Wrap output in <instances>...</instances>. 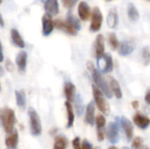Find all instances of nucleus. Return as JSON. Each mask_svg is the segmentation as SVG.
I'll return each instance as SVG.
<instances>
[{
    "label": "nucleus",
    "instance_id": "obj_15",
    "mask_svg": "<svg viewBox=\"0 0 150 149\" xmlns=\"http://www.w3.org/2000/svg\"><path fill=\"white\" fill-rule=\"evenodd\" d=\"M27 63V53L25 51H21L18 54L16 57V64L18 66V71L23 74L25 71Z\"/></svg>",
    "mask_w": 150,
    "mask_h": 149
},
{
    "label": "nucleus",
    "instance_id": "obj_21",
    "mask_svg": "<svg viewBox=\"0 0 150 149\" xmlns=\"http://www.w3.org/2000/svg\"><path fill=\"white\" fill-rule=\"evenodd\" d=\"M11 37L12 43L16 47H18L19 48H24L25 47V41L22 39L20 33L18 32V31L17 29H14V28L11 29Z\"/></svg>",
    "mask_w": 150,
    "mask_h": 149
},
{
    "label": "nucleus",
    "instance_id": "obj_48",
    "mask_svg": "<svg viewBox=\"0 0 150 149\" xmlns=\"http://www.w3.org/2000/svg\"><path fill=\"white\" fill-rule=\"evenodd\" d=\"M0 91H1V84H0Z\"/></svg>",
    "mask_w": 150,
    "mask_h": 149
},
{
    "label": "nucleus",
    "instance_id": "obj_22",
    "mask_svg": "<svg viewBox=\"0 0 150 149\" xmlns=\"http://www.w3.org/2000/svg\"><path fill=\"white\" fill-rule=\"evenodd\" d=\"M95 52L97 57H99L105 53V38L102 34H98L96 38Z\"/></svg>",
    "mask_w": 150,
    "mask_h": 149
},
{
    "label": "nucleus",
    "instance_id": "obj_17",
    "mask_svg": "<svg viewBox=\"0 0 150 149\" xmlns=\"http://www.w3.org/2000/svg\"><path fill=\"white\" fill-rule=\"evenodd\" d=\"M78 15L79 18L85 21L90 18L91 16V8L90 5L86 2H81L78 5Z\"/></svg>",
    "mask_w": 150,
    "mask_h": 149
},
{
    "label": "nucleus",
    "instance_id": "obj_44",
    "mask_svg": "<svg viewBox=\"0 0 150 149\" xmlns=\"http://www.w3.org/2000/svg\"><path fill=\"white\" fill-rule=\"evenodd\" d=\"M108 149H118L117 148H115V147H111V148H109Z\"/></svg>",
    "mask_w": 150,
    "mask_h": 149
},
{
    "label": "nucleus",
    "instance_id": "obj_51",
    "mask_svg": "<svg viewBox=\"0 0 150 149\" xmlns=\"http://www.w3.org/2000/svg\"><path fill=\"white\" fill-rule=\"evenodd\" d=\"M146 149H149V148H146Z\"/></svg>",
    "mask_w": 150,
    "mask_h": 149
},
{
    "label": "nucleus",
    "instance_id": "obj_19",
    "mask_svg": "<svg viewBox=\"0 0 150 149\" xmlns=\"http://www.w3.org/2000/svg\"><path fill=\"white\" fill-rule=\"evenodd\" d=\"M94 114H95V105H94V102L91 101L87 105L86 112H85V122L87 124L91 126L94 125V121H95Z\"/></svg>",
    "mask_w": 150,
    "mask_h": 149
},
{
    "label": "nucleus",
    "instance_id": "obj_14",
    "mask_svg": "<svg viewBox=\"0 0 150 149\" xmlns=\"http://www.w3.org/2000/svg\"><path fill=\"white\" fill-rule=\"evenodd\" d=\"M133 120H134V123L138 127H140L141 129H143V130L147 129L150 124L149 119L147 116H145V115H143V114H142L140 112H137V113L134 114Z\"/></svg>",
    "mask_w": 150,
    "mask_h": 149
},
{
    "label": "nucleus",
    "instance_id": "obj_8",
    "mask_svg": "<svg viewBox=\"0 0 150 149\" xmlns=\"http://www.w3.org/2000/svg\"><path fill=\"white\" fill-rule=\"evenodd\" d=\"M54 22L51 18V16L45 14L42 17V34L45 37L49 36L54 30Z\"/></svg>",
    "mask_w": 150,
    "mask_h": 149
},
{
    "label": "nucleus",
    "instance_id": "obj_38",
    "mask_svg": "<svg viewBox=\"0 0 150 149\" xmlns=\"http://www.w3.org/2000/svg\"><path fill=\"white\" fill-rule=\"evenodd\" d=\"M4 60V54H3V47H2V44H1V41H0V62H2Z\"/></svg>",
    "mask_w": 150,
    "mask_h": 149
},
{
    "label": "nucleus",
    "instance_id": "obj_30",
    "mask_svg": "<svg viewBox=\"0 0 150 149\" xmlns=\"http://www.w3.org/2000/svg\"><path fill=\"white\" fill-rule=\"evenodd\" d=\"M109 43L112 47V49H117L119 47V45H120V42L116 37V34L112 32L109 34Z\"/></svg>",
    "mask_w": 150,
    "mask_h": 149
},
{
    "label": "nucleus",
    "instance_id": "obj_12",
    "mask_svg": "<svg viewBox=\"0 0 150 149\" xmlns=\"http://www.w3.org/2000/svg\"><path fill=\"white\" fill-rule=\"evenodd\" d=\"M119 54L122 56H127L134 52L135 46L132 40H124L119 45Z\"/></svg>",
    "mask_w": 150,
    "mask_h": 149
},
{
    "label": "nucleus",
    "instance_id": "obj_42",
    "mask_svg": "<svg viewBox=\"0 0 150 149\" xmlns=\"http://www.w3.org/2000/svg\"><path fill=\"white\" fill-rule=\"evenodd\" d=\"M57 133V129H56V128H54V129L51 130V132H50V133H51V134H54V133Z\"/></svg>",
    "mask_w": 150,
    "mask_h": 149
},
{
    "label": "nucleus",
    "instance_id": "obj_50",
    "mask_svg": "<svg viewBox=\"0 0 150 149\" xmlns=\"http://www.w3.org/2000/svg\"><path fill=\"white\" fill-rule=\"evenodd\" d=\"M147 1H148V2H149V1H150V0H147Z\"/></svg>",
    "mask_w": 150,
    "mask_h": 149
},
{
    "label": "nucleus",
    "instance_id": "obj_53",
    "mask_svg": "<svg viewBox=\"0 0 150 149\" xmlns=\"http://www.w3.org/2000/svg\"><path fill=\"white\" fill-rule=\"evenodd\" d=\"M8 149H10V148H8Z\"/></svg>",
    "mask_w": 150,
    "mask_h": 149
},
{
    "label": "nucleus",
    "instance_id": "obj_18",
    "mask_svg": "<svg viewBox=\"0 0 150 149\" xmlns=\"http://www.w3.org/2000/svg\"><path fill=\"white\" fill-rule=\"evenodd\" d=\"M64 95L67 98V101L69 102H73L76 97V86L70 83V82H67L64 84Z\"/></svg>",
    "mask_w": 150,
    "mask_h": 149
},
{
    "label": "nucleus",
    "instance_id": "obj_26",
    "mask_svg": "<svg viewBox=\"0 0 150 149\" xmlns=\"http://www.w3.org/2000/svg\"><path fill=\"white\" fill-rule=\"evenodd\" d=\"M65 106H66V110H67V112H68V125H67V127L69 128L74 124L75 114H74V111H73V106H72L70 102L66 101L65 102Z\"/></svg>",
    "mask_w": 150,
    "mask_h": 149
},
{
    "label": "nucleus",
    "instance_id": "obj_5",
    "mask_svg": "<svg viewBox=\"0 0 150 149\" xmlns=\"http://www.w3.org/2000/svg\"><path fill=\"white\" fill-rule=\"evenodd\" d=\"M98 59V69L101 73H110L113 69V61L112 57L110 54H103Z\"/></svg>",
    "mask_w": 150,
    "mask_h": 149
},
{
    "label": "nucleus",
    "instance_id": "obj_31",
    "mask_svg": "<svg viewBox=\"0 0 150 149\" xmlns=\"http://www.w3.org/2000/svg\"><path fill=\"white\" fill-rule=\"evenodd\" d=\"M133 149H142L143 148V140L141 137H136L132 144Z\"/></svg>",
    "mask_w": 150,
    "mask_h": 149
},
{
    "label": "nucleus",
    "instance_id": "obj_52",
    "mask_svg": "<svg viewBox=\"0 0 150 149\" xmlns=\"http://www.w3.org/2000/svg\"><path fill=\"white\" fill-rule=\"evenodd\" d=\"M108 1H110V0H108Z\"/></svg>",
    "mask_w": 150,
    "mask_h": 149
},
{
    "label": "nucleus",
    "instance_id": "obj_45",
    "mask_svg": "<svg viewBox=\"0 0 150 149\" xmlns=\"http://www.w3.org/2000/svg\"><path fill=\"white\" fill-rule=\"evenodd\" d=\"M3 1H4V0H0V4H1L3 3Z\"/></svg>",
    "mask_w": 150,
    "mask_h": 149
},
{
    "label": "nucleus",
    "instance_id": "obj_13",
    "mask_svg": "<svg viewBox=\"0 0 150 149\" xmlns=\"http://www.w3.org/2000/svg\"><path fill=\"white\" fill-rule=\"evenodd\" d=\"M46 13L49 16H55L59 13L58 0H45L44 5Z\"/></svg>",
    "mask_w": 150,
    "mask_h": 149
},
{
    "label": "nucleus",
    "instance_id": "obj_9",
    "mask_svg": "<svg viewBox=\"0 0 150 149\" xmlns=\"http://www.w3.org/2000/svg\"><path fill=\"white\" fill-rule=\"evenodd\" d=\"M54 22V26H55L57 29H60L70 35H76L77 34V31L76 29H74L67 21H63L62 19H56Z\"/></svg>",
    "mask_w": 150,
    "mask_h": 149
},
{
    "label": "nucleus",
    "instance_id": "obj_49",
    "mask_svg": "<svg viewBox=\"0 0 150 149\" xmlns=\"http://www.w3.org/2000/svg\"><path fill=\"white\" fill-rule=\"evenodd\" d=\"M41 1H42V2H45V0H41Z\"/></svg>",
    "mask_w": 150,
    "mask_h": 149
},
{
    "label": "nucleus",
    "instance_id": "obj_10",
    "mask_svg": "<svg viewBox=\"0 0 150 149\" xmlns=\"http://www.w3.org/2000/svg\"><path fill=\"white\" fill-rule=\"evenodd\" d=\"M120 125H121L122 129L124 130L127 140L128 141H131L133 139V137H134V126H133V124L126 117H121Z\"/></svg>",
    "mask_w": 150,
    "mask_h": 149
},
{
    "label": "nucleus",
    "instance_id": "obj_4",
    "mask_svg": "<svg viewBox=\"0 0 150 149\" xmlns=\"http://www.w3.org/2000/svg\"><path fill=\"white\" fill-rule=\"evenodd\" d=\"M28 115L30 119V127H31V133L34 136H38L41 133V123L40 117L36 111L30 107L28 109Z\"/></svg>",
    "mask_w": 150,
    "mask_h": 149
},
{
    "label": "nucleus",
    "instance_id": "obj_39",
    "mask_svg": "<svg viewBox=\"0 0 150 149\" xmlns=\"http://www.w3.org/2000/svg\"><path fill=\"white\" fill-rule=\"evenodd\" d=\"M132 106L134 107V109H137L139 107V102L138 101H134L132 102Z\"/></svg>",
    "mask_w": 150,
    "mask_h": 149
},
{
    "label": "nucleus",
    "instance_id": "obj_37",
    "mask_svg": "<svg viewBox=\"0 0 150 149\" xmlns=\"http://www.w3.org/2000/svg\"><path fill=\"white\" fill-rule=\"evenodd\" d=\"M145 101H146V103L148 104V105H149L150 104V91L149 90L148 92H147V94H146V97H145Z\"/></svg>",
    "mask_w": 150,
    "mask_h": 149
},
{
    "label": "nucleus",
    "instance_id": "obj_35",
    "mask_svg": "<svg viewBox=\"0 0 150 149\" xmlns=\"http://www.w3.org/2000/svg\"><path fill=\"white\" fill-rule=\"evenodd\" d=\"M72 144H73L74 149H82V148H81V142H80V138H78V137L75 138V140L72 141Z\"/></svg>",
    "mask_w": 150,
    "mask_h": 149
},
{
    "label": "nucleus",
    "instance_id": "obj_16",
    "mask_svg": "<svg viewBox=\"0 0 150 149\" xmlns=\"http://www.w3.org/2000/svg\"><path fill=\"white\" fill-rule=\"evenodd\" d=\"M18 141V133L16 129H13L11 133H8V135L5 138V145L8 148L14 149L16 148L17 144Z\"/></svg>",
    "mask_w": 150,
    "mask_h": 149
},
{
    "label": "nucleus",
    "instance_id": "obj_46",
    "mask_svg": "<svg viewBox=\"0 0 150 149\" xmlns=\"http://www.w3.org/2000/svg\"><path fill=\"white\" fill-rule=\"evenodd\" d=\"M123 149H130V148H127V147H126V148H124Z\"/></svg>",
    "mask_w": 150,
    "mask_h": 149
},
{
    "label": "nucleus",
    "instance_id": "obj_32",
    "mask_svg": "<svg viewBox=\"0 0 150 149\" xmlns=\"http://www.w3.org/2000/svg\"><path fill=\"white\" fill-rule=\"evenodd\" d=\"M142 57H143V60L145 61V64L148 65L149 63L150 60V54H149V47H145L143 49H142Z\"/></svg>",
    "mask_w": 150,
    "mask_h": 149
},
{
    "label": "nucleus",
    "instance_id": "obj_29",
    "mask_svg": "<svg viewBox=\"0 0 150 149\" xmlns=\"http://www.w3.org/2000/svg\"><path fill=\"white\" fill-rule=\"evenodd\" d=\"M75 106H76V114L78 116H81L83 112V109H84V106H83V99H82V97L80 95H77L75 97Z\"/></svg>",
    "mask_w": 150,
    "mask_h": 149
},
{
    "label": "nucleus",
    "instance_id": "obj_2",
    "mask_svg": "<svg viewBox=\"0 0 150 149\" xmlns=\"http://www.w3.org/2000/svg\"><path fill=\"white\" fill-rule=\"evenodd\" d=\"M1 120L4 126V131L9 133L14 129V126L16 124V118L14 111L11 108L5 107L4 110H2L1 114Z\"/></svg>",
    "mask_w": 150,
    "mask_h": 149
},
{
    "label": "nucleus",
    "instance_id": "obj_47",
    "mask_svg": "<svg viewBox=\"0 0 150 149\" xmlns=\"http://www.w3.org/2000/svg\"><path fill=\"white\" fill-rule=\"evenodd\" d=\"M94 149H99V148H94Z\"/></svg>",
    "mask_w": 150,
    "mask_h": 149
},
{
    "label": "nucleus",
    "instance_id": "obj_34",
    "mask_svg": "<svg viewBox=\"0 0 150 149\" xmlns=\"http://www.w3.org/2000/svg\"><path fill=\"white\" fill-rule=\"evenodd\" d=\"M5 68L9 72H12L13 69H14V65H13V63L11 62V61L10 59H7L5 61Z\"/></svg>",
    "mask_w": 150,
    "mask_h": 149
},
{
    "label": "nucleus",
    "instance_id": "obj_36",
    "mask_svg": "<svg viewBox=\"0 0 150 149\" xmlns=\"http://www.w3.org/2000/svg\"><path fill=\"white\" fill-rule=\"evenodd\" d=\"M82 149H93L92 148V146L91 144L87 141V140H84L82 143Z\"/></svg>",
    "mask_w": 150,
    "mask_h": 149
},
{
    "label": "nucleus",
    "instance_id": "obj_24",
    "mask_svg": "<svg viewBox=\"0 0 150 149\" xmlns=\"http://www.w3.org/2000/svg\"><path fill=\"white\" fill-rule=\"evenodd\" d=\"M127 15H128L129 18L134 22L137 21L140 18V13H139L136 6L132 3H130L127 5Z\"/></svg>",
    "mask_w": 150,
    "mask_h": 149
},
{
    "label": "nucleus",
    "instance_id": "obj_40",
    "mask_svg": "<svg viewBox=\"0 0 150 149\" xmlns=\"http://www.w3.org/2000/svg\"><path fill=\"white\" fill-rule=\"evenodd\" d=\"M4 19H3V17L0 13V27H4Z\"/></svg>",
    "mask_w": 150,
    "mask_h": 149
},
{
    "label": "nucleus",
    "instance_id": "obj_1",
    "mask_svg": "<svg viewBox=\"0 0 150 149\" xmlns=\"http://www.w3.org/2000/svg\"><path fill=\"white\" fill-rule=\"evenodd\" d=\"M87 68L89 69V71L91 73V76L92 79L96 84V86L102 90V93L108 98H112V93L110 90V87L108 86V83H106V81L105 80V78L101 76V74L99 73V71H98L95 67L94 64L91 61H88L87 62Z\"/></svg>",
    "mask_w": 150,
    "mask_h": 149
},
{
    "label": "nucleus",
    "instance_id": "obj_28",
    "mask_svg": "<svg viewBox=\"0 0 150 149\" xmlns=\"http://www.w3.org/2000/svg\"><path fill=\"white\" fill-rule=\"evenodd\" d=\"M66 21H67L74 29H76V31H79V30L81 29V24H80L79 19H78L76 16H74L72 13H70V12L68 13Z\"/></svg>",
    "mask_w": 150,
    "mask_h": 149
},
{
    "label": "nucleus",
    "instance_id": "obj_20",
    "mask_svg": "<svg viewBox=\"0 0 150 149\" xmlns=\"http://www.w3.org/2000/svg\"><path fill=\"white\" fill-rule=\"evenodd\" d=\"M119 24V15H118V11L115 8L110 10L108 15H107V25L110 28L114 29L115 27H117Z\"/></svg>",
    "mask_w": 150,
    "mask_h": 149
},
{
    "label": "nucleus",
    "instance_id": "obj_6",
    "mask_svg": "<svg viewBox=\"0 0 150 149\" xmlns=\"http://www.w3.org/2000/svg\"><path fill=\"white\" fill-rule=\"evenodd\" d=\"M102 22H103L102 11L98 7H94L91 14V22L90 30L93 32H98L102 26Z\"/></svg>",
    "mask_w": 150,
    "mask_h": 149
},
{
    "label": "nucleus",
    "instance_id": "obj_33",
    "mask_svg": "<svg viewBox=\"0 0 150 149\" xmlns=\"http://www.w3.org/2000/svg\"><path fill=\"white\" fill-rule=\"evenodd\" d=\"M62 4H63L64 7H66L68 9H71L78 2V0H62Z\"/></svg>",
    "mask_w": 150,
    "mask_h": 149
},
{
    "label": "nucleus",
    "instance_id": "obj_43",
    "mask_svg": "<svg viewBox=\"0 0 150 149\" xmlns=\"http://www.w3.org/2000/svg\"><path fill=\"white\" fill-rule=\"evenodd\" d=\"M1 114H2V110H0V126L2 124V120H1Z\"/></svg>",
    "mask_w": 150,
    "mask_h": 149
},
{
    "label": "nucleus",
    "instance_id": "obj_25",
    "mask_svg": "<svg viewBox=\"0 0 150 149\" xmlns=\"http://www.w3.org/2000/svg\"><path fill=\"white\" fill-rule=\"evenodd\" d=\"M15 97H16V102L18 106L24 110L26 105V101H25V94L23 90H16L15 91Z\"/></svg>",
    "mask_w": 150,
    "mask_h": 149
},
{
    "label": "nucleus",
    "instance_id": "obj_7",
    "mask_svg": "<svg viewBox=\"0 0 150 149\" xmlns=\"http://www.w3.org/2000/svg\"><path fill=\"white\" fill-rule=\"evenodd\" d=\"M107 139L112 144H116L120 141V127L117 122H110L107 128Z\"/></svg>",
    "mask_w": 150,
    "mask_h": 149
},
{
    "label": "nucleus",
    "instance_id": "obj_23",
    "mask_svg": "<svg viewBox=\"0 0 150 149\" xmlns=\"http://www.w3.org/2000/svg\"><path fill=\"white\" fill-rule=\"evenodd\" d=\"M110 85H111V91L112 93H113L115 95V97L117 98H121L122 97V91L120 86V83H118V81L112 77H110Z\"/></svg>",
    "mask_w": 150,
    "mask_h": 149
},
{
    "label": "nucleus",
    "instance_id": "obj_11",
    "mask_svg": "<svg viewBox=\"0 0 150 149\" xmlns=\"http://www.w3.org/2000/svg\"><path fill=\"white\" fill-rule=\"evenodd\" d=\"M96 123L98 131V141H103L105 139V118L101 114L98 115L96 119Z\"/></svg>",
    "mask_w": 150,
    "mask_h": 149
},
{
    "label": "nucleus",
    "instance_id": "obj_27",
    "mask_svg": "<svg viewBox=\"0 0 150 149\" xmlns=\"http://www.w3.org/2000/svg\"><path fill=\"white\" fill-rule=\"evenodd\" d=\"M67 145H68V141L63 135L55 136L54 149H66Z\"/></svg>",
    "mask_w": 150,
    "mask_h": 149
},
{
    "label": "nucleus",
    "instance_id": "obj_3",
    "mask_svg": "<svg viewBox=\"0 0 150 149\" xmlns=\"http://www.w3.org/2000/svg\"><path fill=\"white\" fill-rule=\"evenodd\" d=\"M92 92H93V97H94L96 105L98 106V110L101 112H103L104 114L108 115L110 112L109 106H108L101 90L96 85H92Z\"/></svg>",
    "mask_w": 150,
    "mask_h": 149
},
{
    "label": "nucleus",
    "instance_id": "obj_41",
    "mask_svg": "<svg viewBox=\"0 0 150 149\" xmlns=\"http://www.w3.org/2000/svg\"><path fill=\"white\" fill-rule=\"evenodd\" d=\"M3 76H4V69H3V68L0 66V77Z\"/></svg>",
    "mask_w": 150,
    "mask_h": 149
}]
</instances>
